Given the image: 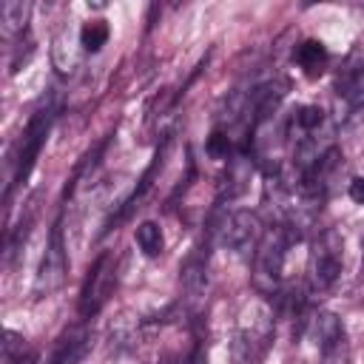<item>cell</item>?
I'll return each mask as SVG.
<instances>
[{
  "label": "cell",
  "instance_id": "cell-1",
  "mask_svg": "<svg viewBox=\"0 0 364 364\" xmlns=\"http://www.w3.org/2000/svg\"><path fill=\"white\" fill-rule=\"evenodd\" d=\"M293 242L287 228H276L262 236L256 253H253V284L259 293H276L282 267H284V250Z\"/></svg>",
  "mask_w": 364,
  "mask_h": 364
},
{
  "label": "cell",
  "instance_id": "cell-2",
  "mask_svg": "<svg viewBox=\"0 0 364 364\" xmlns=\"http://www.w3.org/2000/svg\"><path fill=\"white\" fill-rule=\"evenodd\" d=\"M341 276V236L336 230H324L316 236L310 250V290L324 293Z\"/></svg>",
  "mask_w": 364,
  "mask_h": 364
},
{
  "label": "cell",
  "instance_id": "cell-3",
  "mask_svg": "<svg viewBox=\"0 0 364 364\" xmlns=\"http://www.w3.org/2000/svg\"><path fill=\"white\" fill-rule=\"evenodd\" d=\"M117 270H119V262L114 253H102L94 267L88 270V279H85V287L80 293V316L82 318H91L94 313H100V307L108 301V296L114 293L117 287Z\"/></svg>",
  "mask_w": 364,
  "mask_h": 364
},
{
  "label": "cell",
  "instance_id": "cell-4",
  "mask_svg": "<svg viewBox=\"0 0 364 364\" xmlns=\"http://www.w3.org/2000/svg\"><path fill=\"white\" fill-rule=\"evenodd\" d=\"M65 273H68V259H65L63 225L57 219L54 222V230H51V239H48V247H46L43 262H40L37 279H34V296L43 299V296H51L54 290H60L63 282H65Z\"/></svg>",
  "mask_w": 364,
  "mask_h": 364
},
{
  "label": "cell",
  "instance_id": "cell-5",
  "mask_svg": "<svg viewBox=\"0 0 364 364\" xmlns=\"http://www.w3.org/2000/svg\"><path fill=\"white\" fill-rule=\"evenodd\" d=\"M54 111H57V108H54L51 102H43V105L31 114V119H28V125H26V131H23V139H20L14 182H23V179L31 173V168H34V162H37V154H40V148H43V142H46V134H48V128H51Z\"/></svg>",
  "mask_w": 364,
  "mask_h": 364
},
{
  "label": "cell",
  "instance_id": "cell-6",
  "mask_svg": "<svg viewBox=\"0 0 364 364\" xmlns=\"http://www.w3.org/2000/svg\"><path fill=\"white\" fill-rule=\"evenodd\" d=\"M219 233H222V236H219L222 245L230 247V250L239 253V256L256 253V247H259V242H262V236H264L259 216L250 213V210H236V213H230V216L222 222Z\"/></svg>",
  "mask_w": 364,
  "mask_h": 364
},
{
  "label": "cell",
  "instance_id": "cell-7",
  "mask_svg": "<svg viewBox=\"0 0 364 364\" xmlns=\"http://www.w3.org/2000/svg\"><path fill=\"white\" fill-rule=\"evenodd\" d=\"M304 333H307V338H310L321 353H330V350L341 347V341H344V327H341L338 316L330 313V310L313 313V316L304 321Z\"/></svg>",
  "mask_w": 364,
  "mask_h": 364
},
{
  "label": "cell",
  "instance_id": "cell-8",
  "mask_svg": "<svg viewBox=\"0 0 364 364\" xmlns=\"http://www.w3.org/2000/svg\"><path fill=\"white\" fill-rule=\"evenodd\" d=\"M205 276H208V247L205 250L196 247L185 259V264H182V284H185V290H188L191 299H196L205 290Z\"/></svg>",
  "mask_w": 364,
  "mask_h": 364
},
{
  "label": "cell",
  "instance_id": "cell-9",
  "mask_svg": "<svg viewBox=\"0 0 364 364\" xmlns=\"http://www.w3.org/2000/svg\"><path fill=\"white\" fill-rule=\"evenodd\" d=\"M85 347H88V333L85 330H71L68 336L60 338V344L51 355V364H77L82 358Z\"/></svg>",
  "mask_w": 364,
  "mask_h": 364
},
{
  "label": "cell",
  "instance_id": "cell-10",
  "mask_svg": "<svg viewBox=\"0 0 364 364\" xmlns=\"http://www.w3.org/2000/svg\"><path fill=\"white\" fill-rule=\"evenodd\" d=\"M293 60L304 68V74L316 77V74H321L324 65H327V48H324L318 40H304V43L293 51Z\"/></svg>",
  "mask_w": 364,
  "mask_h": 364
},
{
  "label": "cell",
  "instance_id": "cell-11",
  "mask_svg": "<svg viewBox=\"0 0 364 364\" xmlns=\"http://www.w3.org/2000/svg\"><path fill=\"white\" fill-rule=\"evenodd\" d=\"M134 239H136V245H139V250H142L145 256H156V253H162L165 239H162V230H159L156 222H142V225H136Z\"/></svg>",
  "mask_w": 364,
  "mask_h": 364
},
{
  "label": "cell",
  "instance_id": "cell-12",
  "mask_svg": "<svg viewBox=\"0 0 364 364\" xmlns=\"http://www.w3.org/2000/svg\"><path fill=\"white\" fill-rule=\"evenodd\" d=\"M108 23L105 20H88L82 28H80V46L85 51H100L105 43H108Z\"/></svg>",
  "mask_w": 364,
  "mask_h": 364
},
{
  "label": "cell",
  "instance_id": "cell-13",
  "mask_svg": "<svg viewBox=\"0 0 364 364\" xmlns=\"http://www.w3.org/2000/svg\"><path fill=\"white\" fill-rule=\"evenodd\" d=\"M321 125H324V111L318 105H301L296 111V117H293V128H299L301 139L304 136H313Z\"/></svg>",
  "mask_w": 364,
  "mask_h": 364
},
{
  "label": "cell",
  "instance_id": "cell-14",
  "mask_svg": "<svg viewBox=\"0 0 364 364\" xmlns=\"http://www.w3.org/2000/svg\"><path fill=\"white\" fill-rule=\"evenodd\" d=\"M0 17H3V34H14V31H23V26H26V17H28V3H20V0H9V3H3V9H0Z\"/></svg>",
  "mask_w": 364,
  "mask_h": 364
},
{
  "label": "cell",
  "instance_id": "cell-15",
  "mask_svg": "<svg viewBox=\"0 0 364 364\" xmlns=\"http://www.w3.org/2000/svg\"><path fill=\"white\" fill-rule=\"evenodd\" d=\"M247 176H250V171H247L245 159H233V162H230V168H228V196L242 193V191H245V179H247Z\"/></svg>",
  "mask_w": 364,
  "mask_h": 364
},
{
  "label": "cell",
  "instance_id": "cell-16",
  "mask_svg": "<svg viewBox=\"0 0 364 364\" xmlns=\"http://www.w3.org/2000/svg\"><path fill=\"white\" fill-rule=\"evenodd\" d=\"M344 97H347L353 105H364V68L355 71V74L344 82Z\"/></svg>",
  "mask_w": 364,
  "mask_h": 364
},
{
  "label": "cell",
  "instance_id": "cell-17",
  "mask_svg": "<svg viewBox=\"0 0 364 364\" xmlns=\"http://www.w3.org/2000/svg\"><path fill=\"white\" fill-rule=\"evenodd\" d=\"M208 154H210L213 159H228V154H230V139H228V134L213 131V134L208 136Z\"/></svg>",
  "mask_w": 364,
  "mask_h": 364
},
{
  "label": "cell",
  "instance_id": "cell-18",
  "mask_svg": "<svg viewBox=\"0 0 364 364\" xmlns=\"http://www.w3.org/2000/svg\"><path fill=\"white\" fill-rule=\"evenodd\" d=\"M23 353V336H17L14 330H6V341H3V364L17 358Z\"/></svg>",
  "mask_w": 364,
  "mask_h": 364
},
{
  "label": "cell",
  "instance_id": "cell-19",
  "mask_svg": "<svg viewBox=\"0 0 364 364\" xmlns=\"http://www.w3.org/2000/svg\"><path fill=\"white\" fill-rule=\"evenodd\" d=\"M350 199L358 202V205H364V176H355L350 182Z\"/></svg>",
  "mask_w": 364,
  "mask_h": 364
},
{
  "label": "cell",
  "instance_id": "cell-20",
  "mask_svg": "<svg viewBox=\"0 0 364 364\" xmlns=\"http://www.w3.org/2000/svg\"><path fill=\"white\" fill-rule=\"evenodd\" d=\"M6 364H37V353H20L17 358H11Z\"/></svg>",
  "mask_w": 364,
  "mask_h": 364
},
{
  "label": "cell",
  "instance_id": "cell-21",
  "mask_svg": "<svg viewBox=\"0 0 364 364\" xmlns=\"http://www.w3.org/2000/svg\"><path fill=\"white\" fill-rule=\"evenodd\" d=\"M156 364H173V361H171V358H162V361H156Z\"/></svg>",
  "mask_w": 364,
  "mask_h": 364
}]
</instances>
